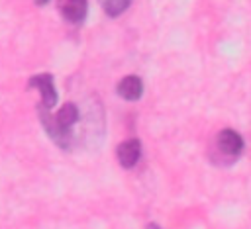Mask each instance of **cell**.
I'll return each mask as SVG.
<instances>
[{
	"label": "cell",
	"mask_w": 251,
	"mask_h": 229,
	"mask_svg": "<svg viewBox=\"0 0 251 229\" xmlns=\"http://www.w3.org/2000/svg\"><path fill=\"white\" fill-rule=\"evenodd\" d=\"M243 147H245L243 137H241L235 129H231V127L220 129V133H218V137H216V149L222 153V157H224L227 162H231L233 159H237V157L241 155Z\"/></svg>",
	"instance_id": "obj_1"
},
{
	"label": "cell",
	"mask_w": 251,
	"mask_h": 229,
	"mask_svg": "<svg viewBox=\"0 0 251 229\" xmlns=\"http://www.w3.org/2000/svg\"><path fill=\"white\" fill-rule=\"evenodd\" d=\"M27 88H37L41 92V106L45 110H51L55 104H57V90H55V82H53V76L49 72H41V74H33L29 80H27Z\"/></svg>",
	"instance_id": "obj_2"
},
{
	"label": "cell",
	"mask_w": 251,
	"mask_h": 229,
	"mask_svg": "<svg viewBox=\"0 0 251 229\" xmlns=\"http://www.w3.org/2000/svg\"><path fill=\"white\" fill-rule=\"evenodd\" d=\"M37 114H39L41 125H43V129L47 131V135H49L61 149H69V147H71V141H73L71 131H63V129L55 123V119H53V115L49 114V110H45L43 106H37Z\"/></svg>",
	"instance_id": "obj_3"
},
{
	"label": "cell",
	"mask_w": 251,
	"mask_h": 229,
	"mask_svg": "<svg viewBox=\"0 0 251 229\" xmlns=\"http://www.w3.org/2000/svg\"><path fill=\"white\" fill-rule=\"evenodd\" d=\"M139 155H141V141L135 139V137L127 139V141H122L116 149V157H118V160L124 168L135 166V162L139 160Z\"/></svg>",
	"instance_id": "obj_4"
},
{
	"label": "cell",
	"mask_w": 251,
	"mask_h": 229,
	"mask_svg": "<svg viewBox=\"0 0 251 229\" xmlns=\"http://www.w3.org/2000/svg\"><path fill=\"white\" fill-rule=\"evenodd\" d=\"M116 92H118L124 100L135 102V100H139L141 94H143V82H141L139 76H135V74H127V76H124V78L118 82Z\"/></svg>",
	"instance_id": "obj_5"
},
{
	"label": "cell",
	"mask_w": 251,
	"mask_h": 229,
	"mask_svg": "<svg viewBox=\"0 0 251 229\" xmlns=\"http://www.w3.org/2000/svg\"><path fill=\"white\" fill-rule=\"evenodd\" d=\"M61 12L63 18L71 23H80L86 18L88 12V2L86 0H65L61 4Z\"/></svg>",
	"instance_id": "obj_6"
},
{
	"label": "cell",
	"mask_w": 251,
	"mask_h": 229,
	"mask_svg": "<svg viewBox=\"0 0 251 229\" xmlns=\"http://www.w3.org/2000/svg\"><path fill=\"white\" fill-rule=\"evenodd\" d=\"M78 117H80V112H78L76 104H73V102L63 104V106L59 108V112L53 115L55 123H57L63 131H71V127L78 121Z\"/></svg>",
	"instance_id": "obj_7"
},
{
	"label": "cell",
	"mask_w": 251,
	"mask_h": 229,
	"mask_svg": "<svg viewBox=\"0 0 251 229\" xmlns=\"http://www.w3.org/2000/svg\"><path fill=\"white\" fill-rule=\"evenodd\" d=\"M129 2H131V0H100L104 12H106L108 16H120V14L129 6Z\"/></svg>",
	"instance_id": "obj_8"
},
{
	"label": "cell",
	"mask_w": 251,
	"mask_h": 229,
	"mask_svg": "<svg viewBox=\"0 0 251 229\" xmlns=\"http://www.w3.org/2000/svg\"><path fill=\"white\" fill-rule=\"evenodd\" d=\"M147 229H163V227H161V225H157V223H149V225H147Z\"/></svg>",
	"instance_id": "obj_9"
},
{
	"label": "cell",
	"mask_w": 251,
	"mask_h": 229,
	"mask_svg": "<svg viewBox=\"0 0 251 229\" xmlns=\"http://www.w3.org/2000/svg\"><path fill=\"white\" fill-rule=\"evenodd\" d=\"M33 2H35V4H37V6H45V4H47V2H49V0H33Z\"/></svg>",
	"instance_id": "obj_10"
}]
</instances>
